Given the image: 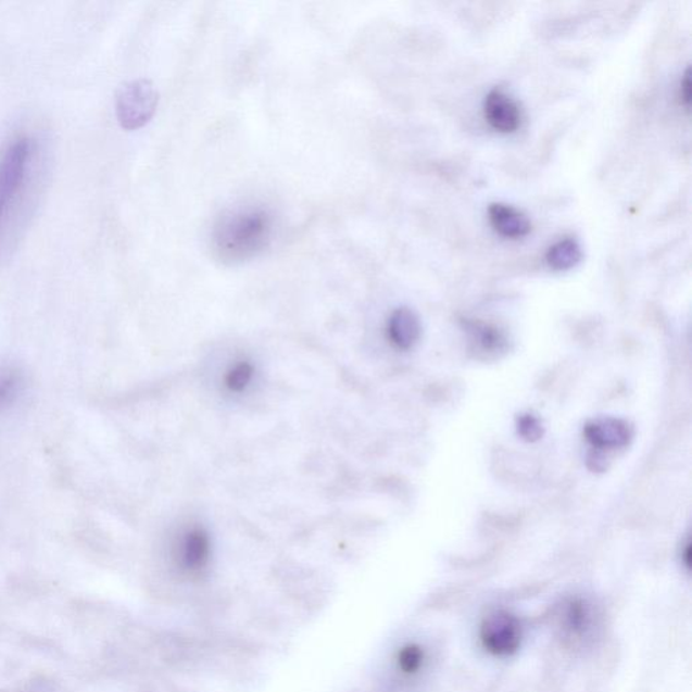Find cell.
<instances>
[{"label": "cell", "instance_id": "cell-1", "mask_svg": "<svg viewBox=\"0 0 692 692\" xmlns=\"http://www.w3.org/2000/svg\"><path fill=\"white\" fill-rule=\"evenodd\" d=\"M47 174L46 142L35 133H16L0 147V264L35 215Z\"/></svg>", "mask_w": 692, "mask_h": 692}, {"label": "cell", "instance_id": "cell-2", "mask_svg": "<svg viewBox=\"0 0 692 692\" xmlns=\"http://www.w3.org/2000/svg\"><path fill=\"white\" fill-rule=\"evenodd\" d=\"M273 232L274 218L267 209L236 207L226 212L215 224L213 249L223 262H246L268 247Z\"/></svg>", "mask_w": 692, "mask_h": 692}, {"label": "cell", "instance_id": "cell-3", "mask_svg": "<svg viewBox=\"0 0 692 692\" xmlns=\"http://www.w3.org/2000/svg\"><path fill=\"white\" fill-rule=\"evenodd\" d=\"M158 104L159 92L151 80L127 81L116 92V119L125 130L141 129L156 113Z\"/></svg>", "mask_w": 692, "mask_h": 692}, {"label": "cell", "instance_id": "cell-4", "mask_svg": "<svg viewBox=\"0 0 692 692\" xmlns=\"http://www.w3.org/2000/svg\"><path fill=\"white\" fill-rule=\"evenodd\" d=\"M173 555L183 573L192 577L201 575L212 561V539L209 531L199 525L183 529L175 541Z\"/></svg>", "mask_w": 692, "mask_h": 692}, {"label": "cell", "instance_id": "cell-5", "mask_svg": "<svg viewBox=\"0 0 692 692\" xmlns=\"http://www.w3.org/2000/svg\"><path fill=\"white\" fill-rule=\"evenodd\" d=\"M480 637L486 650L492 655L508 656L517 652L523 630L513 614L496 612L481 624Z\"/></svg>", "mask_w": 692, "mask_h": 692}, {"label": "cell", "instance_id": "cell-6", "mask_svg": "<svg viewBox=\"0 0 692 692\" xmlns=\"http://www.w3.org/2000/svg\"><path fill=\"white\" fill-rule=\"evenodd\" d=\"M30 389V375L24 365L13 360H0V420L20 412Z\"/></svg>", "mask_w": 692, "mask_h": 692}, {"label": "cell", "instance_id": "cell-7", "mask_svg": "<svg viewBox=\"0 0 692 692\" xmlns=\"http://www.w3.org/2000/svg\"><path fill=\"white\" fill-rule=\"evenodd\" d=\"M483 112L487 124L502 135H512L523 125V110L516 99L502 88H494L487 93Z\"/></svg>", "mask_w": 692, "mask_h": 692}, {"label": "cell", "instance_id": "cell-8", "mask_svg": "<svg viewBox=\"0 0 692 692\" xmlns=\"http://www.w3.org/2000/svg\"><path fill=\"white\" fill-rule=\"evenodd\" d=\"M584 436L594 450H621L632 441L633 428L624 419L600 418L586 425Z\"/></svg>", "mask_w": 692, "mask_h": 692}, {"label": "cell", "instance_id": "cell-9", "mask_svg": "<svg viewBox=\"0 0 692 692\" xmlns=\"http://www.w3.org/2000/svg\"><path fill=\"white\" fill-rule=\"evenodd\" d=\"M489 219L498 235L518 240L528 236L531 223L528 215L506 203H492L489 207Z\"/></svg>", "mask_w": 692, "mask_h": 692}, {"label": "cell", "instance_id": "cell-10", "mask_svg": "<svg viewBox=\"0 0 692 692\" xmlns=\"http://www.w3.org/2000/svg\"><path fill=\"white\" fill-rule=\"evenodd\" d=\"M387 335L397 348L402 351L417 344L420 337V323L417 314L407 307L397 309L387 324Z\"/></svg>", "mask_w": 692, "mask_h": 692}, {"label": "cell", "instance_id": "cell-11", "mask_svg": "<svg viewBox=\"0 0 692 692\" xmlns=\"http://www.w3.org/2000/svg\"><path fill=\"white\" fill-rule=\"evenodd\" d=\"M595 614L583 600L567 603L563 612V629L571 640H584L594 630Z\"/></svg>", "mask_w": 692, "mask_h": 692}, {"label": "cell", "instance_id": "cell-12", "mask_svg": "<svg viewBox=\"0 0 692 692\" xmlns=\"http://www.w3.org/2000/svg\"><path fill=\"white\" fill-rule=\"evenodd\" d=\"M546 263L553 270H569L581 262L583 259V251H581L580 243L573 237L562 238L557 242L548 249Z\"/></svg>", "mask_w": 692, "mask_h": 692}, {"label": "cell", "instance_id": "cell-13", "mask_svg": "<svg viewBox=\"0 0 692 692\" xmlns=\"http://www.w3.org/2000/svg\"><path fill=\"white\" fill-rule=\"evenodd\" d=\"M256 368L249 360H237L224 374V386L230 394L240 395L247 392L254 381Z\"/></svg>", "mask_w": 692, "mask_h": 692}, {"label": "cell", "instance_id": "cell-14", "mask_svg": "<svg viewBox=\"0 0 692 692\" xmlns=\"http://www.w3.org/2000/svg\"><path fill=\"white\" fill-rule=\"evenodd\" d=\"M424 662V652L418 645L403 646L398 653V667L406 675L418 672Z\"/></svg>", "mask_w": 692, "mask_h": 692}, {"label": "cell", "instance_id": "cell-15", "mask_svg": "<svg viewBox=\"0 0 692 692\" xmlns=\"http://www.w3.org/2000/svg\"><path fill=\"white\" fill-rule=\"evenodd\" d=\"M518 433L526 441H539L544 435L541 420L534 415L526 414L518 419Z\"/></svg>", "mask_w": 692, "mask_h": 692}, {"label": "cell", "instance_id": "cell-16", "mask_svg": "<svg viewBox=\"0 0 692 692\" xmlns=\"http://www.w3.org/2000/svg\"><path fill=\"white\" fill-rule=\"evenodd\" d=\"M680 98H682V102L685 108L690 106L691 99V77L690 70L685 71L682 83H680Z\"/></svg>", "mask_w": 692, "mask_h": 692}]
</instances>
